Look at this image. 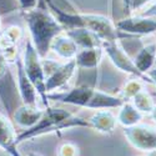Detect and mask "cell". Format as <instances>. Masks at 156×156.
<instances>
[{
	"instance_id": "cell-1",
	"label": "cell",
	"mask_w": 156,
	"mask_h": 156,
	"mask_svg": "<svg viewBox=\"0 0 156 156\" xmlns=\"http://www.w3.org/2000/svg\"><path fill=\"white\" fill-rule=\"evenodd\" d=\"M48 99L65 105H73L77 108L93 109V110H110L119 109L125 100L121 96L111 95L105 91H100L91 86H75L68 91L49 93Z\"/></svg>"
},
{
	"instance_id": "cell-2",
	"label": "cell",
	"mask_w": 156,
	"mask_h": 156,
	"mask_svg": "<svg viewBox=\"0 0 156 156\" xmlns=\"http://www.w3.org/2000/svg\"><path fill=\"white\" fill-rule=\"evenodd\" d=\"M27 23L29 39L43 59L49 54L54 39L64 33V28L59 24L55 16L46 9L35 8L34 10L23 12Z\"/></svg>"
},
{
	"instance_id": "cell-3",
	"label": "cell",
	"mask_w": 156,
	"mask_h": 156,
	"mask_svg": "<svg viewBox=\"0 0 156 156\" xmlns=\"http://www.w3.org/2000/svg\"><path fill=\"white\" fill-rule=\"evenodd\" d=\"M75 127H87L90 129L87 119L76 116L66 109L49 106L44 110L43 116L33 127L25 129L23 133L18 135V142L31 140L34 137L61 131V130H69Z\"/></svg>"
},
{
	"instance_id": "cell-4",
	"label": "cell",
	"mask_w": 156,
	"mask_h": 156,
	"mask_svg": "<svg viewBox=\"0 0 156 156\" xmlns=\"http://www.w3.org/2000/svg\"><path fill=\"white\" fill-rule=\"evenodd\" d=\"M23 65L28 77L31 80L34 86L36 87V91L39 98L43 101V104L49 108V99H48V90H46V74L43 65V58L39 55L37 50L35 49L34 44L30 39H27L23 54Z\"/></svg>"
},
{
	"instance_id": "cell-5",
	"label": "cell",
	"mask_w": 156,
	"mask_h": 156,
	"mask_svg": "<svg viewBox=\"0 0 156 156\" xmlns=\"http://www.w3.org/2000/svg\"><path fill=\"white\" fill-rule=\"evenodd\" d=\"M0 102L9 118L21 105L18 81L10 70V64L0 53Z\"/></svg>"
},
{
	"instance_id": "cell-6",
	"label": "cell",
	"mask_w": 156,
	"mask_h": 156,
	"mask_svg": "<svg viewBox=\"0 0 156 156\" xmlns=\"http://www.w3.org/2000/svg\"><path fill=\"white\" fill-rule=\"evenodd\" d=\"M101 48L115 68H118L120 71H122L125 74H129V75L136 77V79L142 80L146 84L152 85V80L149 77V75L141 73L137 69L134 59L129 56V54L122 49V46L119 44V41H102Z\"/></svg>"
},
{
	"instance_id": "cell-7",
	"label": "cell",
	"mask_w": 156,
	"mask_h": 156,
	"mask_svg": "<svg viewBox=\"0 0 156 156\" xmlns=\"http://www.w3.org/2000/svg\"><path fill=\"white\" fill-rule=\"evenodd\" d=\"M85 28L94 31L102 41H119L122 37H133L131 35L118 30L110 18L101 14L85 12Z\"/></svg>"
},
{
	"instance_id": "cell-8",
	"label": "cell",
	"mask_w": 156,
	"mask_h": 156,
	"mask_svg": "<svg viewBox=\"0 0 156 156\" xmlns=\"http://www.w3.org/2000/svg\"><path fill=\"white\" fill-rule=\"evenodd\" d=\"M118 30L131 36H147L156 34V18L144 16L141 14H134L115 21Z\"/></svg>"
},
{
	"instance_id": "cell-9",
	"label": "cell",
	"mask_w": 156,
	"mask_h": 156,
	"mask_svg": "<svg viewBox=\"0 0 156 156\" xmlns=\"http://www.w3.org/2000/svg\"><path fill=\"white\" fill-rule=\"evenodd\" d=\"M124 136L133 147L141 151H151L156 149V129L150 125L137 124L124 127Z\"/></svg>"
},
{
	"instance_id": "cell-10",
	"label": "cell",
	"mask_w": 156,
	"mask_h": 156,
	"mask_svg": "<svg viewBox=\"0 0 156 156\" xmlns=\"http://www.w3.org/2000/svg\"><path fill=\"white\" fill-rule=\"evenodd\" d=\"M77 70V65L75 59L65 62H60L58 66L46 76V90L49 93L60 91L66 86L74 77Z\"/></svg>"
},
{
	"instance_id": "cell-11",
	"label": "cell",
	"mask_w": 156,
	"mask_h": 156,
	"mask_svg": "<svg viewBox=\"0 0 156 156\" xmlns=\"http://www.w3.org/2000/svg\"><path fill=\"white\" fill-rule=\"evenodd\" d=\"M15 65H16V81H18V89H19V95H20L21 102L24 105L36 106L39 94L36 91V87L28 77L27 73H25L23 60L18 58L15 61Z\"/></svg>"
},
{
	"instance_id": "cell-12",
	"label": "cell",
	"mask_w": 156,
	"mask_h": 156,
	"mask_svg": "<svg viewBox=\"0 0 156 156\" xmlns=\"http://www.w3.org/2000/svg\"><path fill=\"white\" fill-rule=\"evenodd\" d=\"M18 134L9 118L0 112V147L10 156H21L18 150Z\"/></svg>"
},
{
	"instance_id": "cell-13",
	"label": "cell",
	"mask_w": 156,
	"mask_h": 156,
	"mask_svg": "<svg viewBox=\"0 0 156 156\" xmlns=\"http://www.w3.org/2000/svg\"><path fill=\"white\" fill-rule=\"evenodd\" d=\"M79 50H80L79 46L75 44V41L65 31L59 34L53 40L50 46L51 53L65 61L74 60L77 53H79Z\"/></svg>"
},
{
	"instance_id": "cell-14",
	"label": "cell",
	"mask_w": 156,
	"mask_h": 156,
	"mask_svg": "<svg viewBox=\"0 0 156 156\" xmlns=\"http://www.w3.org/2000/svg\"><path fill=\"white\" fill-rule=\"evenodd\" d=\"M90 129H94L102 134H112L118 126V118L110 110H99L87 118Z\"/></svg>"
},
{
	"instance_id": "cell-15",
	"label": "cell",
	"mask_w": 156,
	"mask_h": 156,
	"mask_svg": "<svg viewBox=\"0 0 156 156\" xmlns=\"http://www.w3.org/2000/svg\"><path fill=\"white\" fill-rule=\"evenodd\" d=\"M44 110L39 109L37 106H33V105H21L14 111V114L11 115V119L14 121V124H16L18 126L25 129H30L33 127L43 116Z\"/></svg>"
},
{
	"instance_id": "cell-16",
	"label": "cell",
	"mask_w": 156,
	"mask_h": 156,
	"mask_svg": "<svg viewBox=\"0 0 156 156\" xmlns=\"http://www.w3.org/2000/svg\"><path fill=\"white\" fill-rule=\"evenodd\" d=\"M104 50L101 46L99 48H89V49H80L77 55L75 56V61L77 69L83 70H96L102 60Z\"/></svg>"
},
{
	"instance_id": "cell-17",
	"label": "cell",
	"mask_w": 156,
	"mask_h": 156,
	"mask_svg": "<svg viewBox=\"0 0 156 156\" xmlns=\"http://www.w3.org/2000/svg\"><path fill=\"white\" fill-rule=\"evenodd\" d=\"M75 44L79 46V49H89V48H99L102 44V40L90 29L86 28H77L69 31H65Z\"/></svg>"
},
{
	"instance_id": "cell-18",
	"label": "cell",
	"mask_w": 156,
	"mask_h": 156,
	"mask_svg": "<svg viewBox=\"0 0 156 156\" xmlns=\"http://www.w3.org/2000/svg\"><path fill=\"white\" fill-rule=\"evenodd\" d=\"M134 61L141 73L147 74L156 64V43H150L142 46L134 58Z\"/></svg>"
},
{
	"instance_id": "cell-19",
	"label": "cell",
	"mask_w": 156,
	"mask_h": 156,
	"mask_svg": "<svg viewBox=\"0 0 156 156\" xmlns=\"http://www.w3.org/2000/svg\"><path fill=\"white\" fill-rule=\"evenodd\" d=\"M118 122L124 126V127H130L141 122L142 118H144V114L140 112L134 105L133 102L125 101L122 105L119 108V112H118Z\"/></svg>"
},
{
	"instance_id": "cell-20",
	"label": "cell",
	"mask_w": 156,
	"mask_h": 156,
	"mask_svg": "<svg viewBox=\"0 0 156 156\" xmlns=\"http://www.w3.org/2000/svg\"><path fill=\"white\" fill-rule=\"evenodd\" d=\"M24 31L20 27L10 25L0 33V51H5L11 48H16L18 43L23 39Z\"/></svg>"
},
{
	"instance_id": "cell-21",
	"label": "cell",
	"mask_w": 156,
	"mask_h": 156,
	"mask_svg": "<svg viewBox=\"0 0 156 156\" xmlns=\"http://www.w3.org/2000/svg\"><path fill=\"white\" fill-rule=\"evenodd\" d=\"M133 102V105L142 114H146V115H150L154 106H155V101L152 99V96L146 91V90H141L140 93H137L131 100H130Z\"/></svg>"
},
{
	"instance_id": "cell-22",
	"label": "cell",
	"mask_w": 156,
	"mask_h": 156,
	"mask_svg": "<svg viewBox=\"0 0 156 156\" xmlns=\"http://www.w3.org/2000/svg\"><path fill=\"white\" fill-rule=\"evenodd\" d=\"M154 0H119L120 8L125 16L140 14L149 4H151Z\"/></svg>"
},
{
	"instance_id": "cell-23",
	"label": "cell",
	"mask_w": 156,
	"mask_h": 156,
	"mask_svg": "<svg viewBox=\"0 0 156 156\" xmlns=\"http://www.w3.org/2000/svg\"><path fill=\"white\" fill-rule=\"evenodd\" d=\"M144 81L140 80V79H136V77H134V79H131L130 81H127L124 87H122V91H121V98L125 100V101H129L131 100L137 93H140L141 90H144Z\"/></svg>"
},
{
	"instance_id": "cell-24",
	"label": "cell",
	"mask_w": 156,
	"mask_h": 156,
	"mask_svg": "<svg viewBox=\"0 0 156 156\" xmlns=\"http://www.w3.org/2000/svg\"><path fill=\"white\" fill-rule=\"evenodd\" d=\"M18 10H20L18 0H0V16L11 14Z\"/></svg>"
},
{
	"instance_id": "cell-25",
	"label": "cell",
	"mask_w": 156,
	"mask_h": 156,
	"mask_svg": "<svg viewBox=\"0 0 156 156\" xmlns=\"http://www.w3.org/2000/svg\"><path fill=\"white\" fill-rule=\"evenodd\" d=\"M58 156H79V149L71 142H65L59 147Z\"/></svg>"
},
{
	"instance_id": "cell-26",
	"label": "cell",
	"mask_w": 156,
	"mask_h": 156,
	"mask_svg": "<svg viewBox=\"0 0 156 156\" xmlns=\"http://www.w3.org/2000/svg\"><path fill=\"white\" fill-rule=\"evenodd\" d=\"M19 5H20V11L27 12L30 10H34L37 8V2L39 0H18Z\"/></svg>"
},
{
	"instance_id": "cell-27",
	"label": "cell",
	"mask_w": 156,
	"mask_h": 156,
	"mask_svg": "<svg viewBox=\"0 0 156 156\" xmlns=\"http://www.w3.org/2000/svg\"><path fill=\"white\" fill-rule=\"evenodd\" d=\"M140 14H141V15H144V16L156 18V0H154L151 4H149L144 10L140 12Z\"/></svg>"
},
{
	"instance_id": "cell-28",
	"label": "cell",
	"mask_w": 156,
	"mask_h": 156,
	"mask_svg": "<svg viewBox=\"0 0 156 156\" xmlns=\"http://www.w3.org/2000/svg\"><path fill=\"white\" fill-rule=\"evenodd\" d=\"M147 75H149V77H150V79L152 80V85H155L156 86V65H155V66L147 73Z\"/></svg>"
},
{
	"instance_id": "cell-29",
	"label": "cell",
	"mask_w": 156,
	"mask_h": 156,
	"mask_svg": "<svg viewBox=\"0 0 156 156\" xmlns=\"http://www.w3.org/2000/svg\"><path fill=\"white\" fill-rule=\"evenodd\" d=\"M150 116H151V119L156 122V104H155V106H154V109H152V111H151Z\"/></svg>"
},
{
	"instance_id": "cell-30",
	"label": "cell",
	"mask_w": 156,
	"mask_h": 156,
	"mask_svg": "<svg viewBox=\"0 0 156 156\" xmlns=\"http://www.w3.org/2000/svg\"><path fill=\"white\" fill-rule=\"evenodd\" d=\"M146 156H156V149L155 150H151V151H147L146 152Z\"/></svg>"
},
{
	"instance_id": "cell-31",
	"label": "cell",
	"mask_w": 156,
	"mask_h": 156,
	"mask_svg": "<svg viewBox=\"0 0 156 156\" xmlns=\"http://www.w3.org/2000/svg\"><path fill=\"white\" fill-rule=\"evenodd\" d=\"M28 156H43L41 154H37V152H29Z\"/></svg>"
},
{
	"instance_id": "cell-32",
	"label": "cell",
	"mask_w": 156,
	"mask_h": 156,
	"mask_svg": "<svg viewBox=\"0 0 156 156\" xmlns=\"http://www.w3.org/2000/svg\"><path fill=\"white\" fill-rule=\"evenodd\" d=\"M0 19H2V16H0ZM0 33H2V20H0Z\"/></svg>"
},
{
	"instance_id": "cell-33",
	"label": "cell",
	"mask_w": 156,
	"mask_h": 156,
	"mask_svg": "<svg viewBox=\"0 0 156 156\" xmlns=\"http://www.w3.org/2000/svg\"><path fill=\"white\" fill-rule=\"evenodd\" d=\"M155 65H156V64H155Z\"/></svg>"
}]
</instances>
